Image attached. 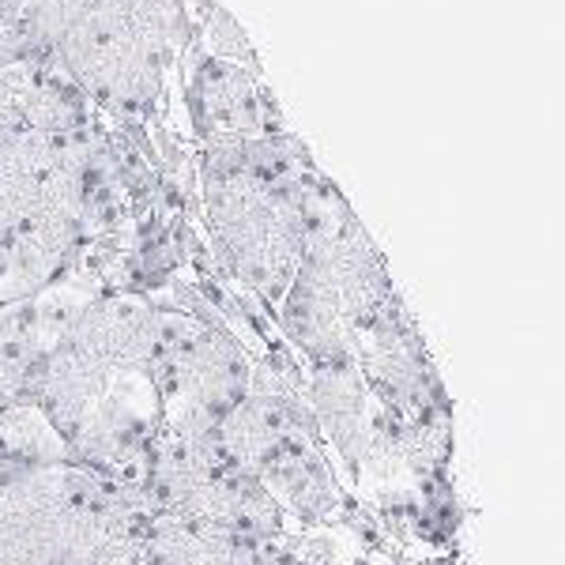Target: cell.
<instances>
[{
  "label": "cell",
  "mask_w": 565,
  "mask_h": 565,
  "mask_svg": "<svg viewBox=\"0 0 565 565\" xmlns=\"http://www.w3.org/2000/svg\"><path fill=\"white\" fill-rule=\"evenodd\" d=\"M95 117L57 61H15L0 68V143L23 129H84Z\"/></svg>",
  "instance_id": "cell-11"
},
{
  "label": "cell",
  "mask_w": 565,
  "mask_h": 565,
  "mask_svg": "<svg viewBox=\"0 0 565 565\" xmlns=\"http://www.w3.org/2000/svg\"><path fill=\"white\" fill-rule=\"evenodd\" d=\"M140 505L178 521L212 527L245 543H276L290 535L287 516L268 498V490L234 471L207 441L154 437L148 476L136 487Z\"/></svg>",
  "instance_id": "cell-7"
},
{
  "label": "cell",
  "mask_w": 565,
  "mask_h": 565,
  "mask_svg": "<svg viewBox=\"0 0 565 565\" xmlns=\"http://www.w3.org/2000/svg\"><path fill=\"white\" fill-rule=\"evenodd\" d=\"M136 490L68 460L31 399L0 412V565H90L129 551Z\"/></svg>",
  "instance_id": "cell-3"
},
{
  "label": "cell",
  "mask_w": 565,
  "mask_h": 565,
  "mask_svg": "<svg viewBox=\"0 0 565 565\" xmlns=\"http://www.w3.org/2000/svg\"><path fill=\"white\" fill-rule=\"evenodd\" d=\"M200 231L226 279L276 313L302 257L306 189L317 162L298 132L193 148Z\"/></svg>",
  "instance_id": "cell-2"
},
{
  "label": "cell",
  "mask_w": 565,
  "mask_h": 565,
  "mask_svg": "<svg viewBox=\"0 0 565 565\" xmlns=\"http://www.w3.org/2000/svg\"><path fill=\"white\" fill-rule=\"evenodd\" d=\"M178 114L193 148L253 143L290 132L264 61L223 57L196 45L193 34L178 68Z\"/></svg>",
  "instance_id": "cell-8"
},
{
  "label": "cell",
  "mask_w": 565,
  "mask_h": 565,
  "mask_svg": "<svg viewBox=\"0 0 565 565\" xmlns=\"http://www.w3.org/2000/svg\"><path fill=\"white\" fill-rule=\"evenodd\" d=\"M399 565H471V562L460 546V551H445V554H407Z\"/></svg>",
  "instance_id": "cell-15"
},
{
  "label": "cell",
  "mask_w": 565,
  "mask_h": 565,
  "mask_svg": "<svg viewBox=\"0 0 565 565\" xmlns=\"http://www.w3.org/2000/svg\"><path fill=\"white\" fill-rule=\"evenodd\" d=\"M125 546H129V558L136 565H260L268 543H245L234 535L212 532V527L154 513L136 498Z\"/></svg>",
  "instance_id": "cell-12"
},
{
  "label": "cell",
  "mask_w": 565,
  "mask_h": 565,
  "mask_svg": "<svg viewBox=\"0 0 565 565\" xmlns=\"http://www.w3.org/2000/svg\"><path fill=\"white\" fill-rule=\"evenodd\" d=\"M396 282L348 196L324 170L309 178L302 257L276 306L282 340L302 366L354 362L359 332L396 298Z\"/></svg>",
  "instance_id": "cell-4"
},
{
  "label": "cell",
  "mask_w": 565,
  "mask_h": 565,
  "mask_svg": "<svg viewBox=\"0 0 565 565\" xmlns=\"http://www.w3.org/2000/svg\"><path fill=\"white\" fill-rule=\"evenodd\" d=\"M354 366L388 418L399 426H449L457 423L452 399L434 354L423 340V328L396 295L373 321L359 332Z\"/></svg>",
  "instance_id": "cell-9"
},
{
  "label": "cell",
  "mask_w": 565,
  "mask_h": 565,
  "mask_svg": "<svg viewBox=\"0 0 565 565\" xmlns=\"http://www.w3.org/2000/svg\"><path fill=\"white\" fill-rule=\"evenodd\" d=\"M0 8H4V12H12V0H0Z\"/></svg>",
  "instance_id": "cell-17"
},
{
  "label": "cell",
  "mask_w": 565,
  "mask_h": 565,
  "mask_svg": "<svg viewBox=\"0 0 565 565\" xmlns=\"http://www.w3.org/2000/svg\"><path fill=\"white\" fill-rule=\"evenodd\" d=\"M90 565H136L132 558H129V551H109V554H103V558H95Z\"/></svg>",
  "instance_id": "cell-16"
},
{
  "label": "cell",
  "mask_w": 565,
  "mask_h": 565,
  "mask_svg": "<svg viewBox=\"0 0 565 565\" xmlns=\"http://www.w3.org/2000/svg\"><path fill=\"white\" fill-rule=\"evenodd\" d=\"M87 302L95 298L79 282L61 279L23 302L0 306V412L23 404L39 359Z\"/></svg>",
  "instance_id": "cell-10"
},
{
  "label": "cell",
  "mask_w": 565,
  "mask_h": 565,
  "mask_svg": "<svg viewBox=\"0 0 565 565\" xmlns=\"http://www.w3.org/2000/svg\"><path fill=\"white\" fill-rule=\"evenodd\" d=\"M154 306H159V348H154V385L162 407L159 434L207 441L249 388V351L181 276L154 298Z\"/></svg>",
  "instance_id": "cell-6"
},
{
  "label": "cell",
  "mask_w": 565,
  "mask_h": 565,
  "mask_svg": "<svg viewBox=\"0 0 565 565\" xmlns=\"http://www.w3.org/2000/svg\"><path fill=\"white\" fill-rule=\"evenodd\" d=\"M90 0H12V23L20 34L23 61H57L72 26Z\"/></svg>",
  "instance_id": "cell-13"
},
{
  "label": "cell",
  "mask_w": 565,
  "mask_h": 565,
  "mask_svg": "<svg viewBox=\"0 0 565 565\" xmlns=\"http://www.w3.org/2000/svg\"><path fill=\"white\" fill-rule=\"evenodd\" d=\"M159 306L143 295H103L72 317L31 373L26 399L61 437L68 460L136 490L162 430Z\"/></svg>",
  "instance_id": "cell-1"
},
{
  "label": "cell",
  "mask_w": 565,
  "mask_h": 565,
  "mask_svg": "<svg viewBox=\"0 0 565 565\" xmlns=\"http://www.w3.org/2000/svg\"><path fill=\"white\" fill-rule=\"evenodd\" d=\"M193 20L185 0H90L57 65L114 125H178V68Z\"/></svg>",
  "instance_id": "cell-5"
},
{
  "label": "cell",
  "mask_w": 565,
  "mask_h": 565,
  "mask_svg": "<svg viewBox=\"0 0 565 565\" xmlns=\"http://www.w3.org/2000/svg\"><path fill=\"white\" fill-rule=\"evenodd\" d=\"M23 61V50H20V34H15V23H12V12L0 8V68L15 65Z\"/></svg>",
  "instance_id": "cell-14"
}]
</instances>
